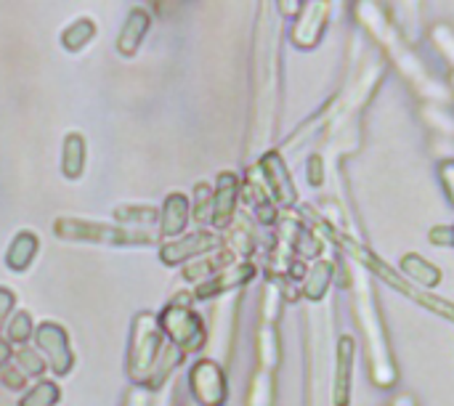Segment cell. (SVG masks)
Segmentation results:
<instances>
[{
	"label": "cell",
	"mask_w": 454,
	"mask_h": 406,
	"mask_svg": "<svg viewBox=\"0 0 454 406\" xmlns=\"http://www.w3.org/2000/svg\"><path fill=\"white\" fill-rule=\"evenodd\" d=\"M242 194V183L237 173H218L215 189H213V226L215 229H229L234 215H237V202Z\"/></svg>",
	"instance_id": "cell-8"
},
{
	"label": "cell",
	"mask_w": 454,
	"mask_h": 406,
	"mask_svg": "<svg viewBox=\"0 0 454 406\" xmlns=\"http://www.w3.org/2000/svg\"><path fill=\"white\" fill-rule=\"evenodd\" d=\"M88 162V141L82 133L72 130L61 141V176L67 181H80Z\"/></svg>",
	"instance_id": "cell-15"
},
{
	"label": "cell",
	"mask_w": 454,
	"mask_h": 406,
	"mask_svg": "<svg viewBox=\"0 0 454 406\" xmlns=\"http://www.w3.org/2000/svg\"><path fill=\"white\" fill-rule=\"evenodd\" d=\"M351 372H354V340L348 335L338 343V370H335V388H333V404H351Z\"/></svg>",
	"instance_id": "cell-16"
},
{
	"label": "cell",
	"mask_w": 454,
	"mask_h": 406,
	"mask_svg": "<svg viewBox=\"0 0 454 406\" xmlns=\"http://www.w3.org/2000/svg\"><path fill=\"white\" fill-rule=\"evenodd\" d=\"M184 351H178L176 346H170V343H165V348H162V354H160V359H157V364H154V370H152V375H149V380H146V391L149 394H154V391H160L165 383H168V378L181 367V362H184Z\"/></svg>",
	"instance_id": "cell-20"
},
{
	"label": "cell",
	"mask_w": 454,
	"mask_h": 406,
	"mask_svg": "<svg viewBox=\"0 0 454 406\" xmlns=\"http://www.w3.org/2000/svg\"><path fill=\"white\" fill-rule=\"evenodd\" d=\"M16 311V293L5 285H0V332L5 330L8 319L13 316Z\"/></svg>",
	"instance_id": "cell-28"
},
{
	"label": "cell",
	"mask_w": 454,
	"mask_h": 406,
	"mask_svg": "<svg viewBox=\"0 0 454 406\" xmlns=\"http://www.w3.org/2000/svg\"><path fill=\"white\" fill-rule=\"evenodd\" d=\"M327 13H330V5H325V3H309V5H303L301 8V16L293 24L290 40L298 48H314L322 40L325 29H327Z\"/></svg>",
	"instance_id": "cell-10"
},
{
	"label": "cell",
	"mask_w": 454,
	"mask_h": 406,
	"mask_svg": "<svg viewBox=\"0 0 454 406\" xmlns=\"http://www.w3.org/2000/svg\"><path fill=\"white\" fill-rule=\"evenodd\" d=\"M13 364L29 378V380H43V375L48 372V364L45 359L40 356L37 348H29V346H21L13 351Z\"/></svg>",
	"instance_id": "cell-24"
},
{
	"label": "cell",
	"mask_w": 454,
	"mask_h": 406,
	"mask_svg": "<svg viewBox=\"0 0 454 406\" xmlns=\"http://www.w3.org/2000/svg\"><path fill=\"white\" fill-rule=\"evenodd\" d=\"M53 237L61 242H80V245H98V247H117V250H136V247H154L157 234L125 229L117 223L90 221L61 215L53 221Z\"/></svg>",
	"instance_id": "cell-1"
},
{
	"label": "cell",
	"mask_w": 454,
	"mask_h": 406,
	"mask_svg": "<svg viewBox=\"0 0 454 406\" xmlns=\"http://www.w3.org/2000/svg\"><path fill=\"white\" fill-rule=\"evenodd\" d=\"M27 380H29V378L13 364V359H11V364L0 372V383H3L8 391H16V394H19V391H27Z\"/></svg>",
	"instance_id": "cell-27"
},
{
	"label": "cell",
	"mask_w": 454,
	"mask_h": 406,
	"mask_svg": "<svg viewBox=\"0 0 454 406\" xmlns=\"http://www.w3.org/2000/svg\"><path fill=\"white\" fill-rule=\"evenodd\" d=\"M402 271L407 274V279H410L415 287H420V290H426V293L442 282V271H439L434 263H428L426 258L415 255V253L402 258Z\"/></svg>",
	"instance_id": "cell-19"
},
{
	"label": "cell",
	"mask_w": 454,
	"mask_h": 406,
	"mask_svg": "<svg viewBox=\"0 0 454 406\" xmlns=\"http://www.w3.org/2000/svg\"><path fill=\"white\" fill-rule=\"evenodd\" d=\"M340 245L356 258V261H362L375 277H380L386 285H391L396 293H402V295H407L410 301H415V303H420L423 308H428V311H434V314H439V316H444V319H450L454 322V303H450L447 298H436V295H431V293H426V290H420V287H415L407 277H402L399 271H394L391 266H386L375 253H370L367 247H362V245H356V242H346V239H340Z\"/></svg>",
	"instance_id": "cell-4"
},
{
	"label": "cell",
	"mask_w": 454,
	"mask_h": 406,
	"mask_svg": "<svg viewBox=\"0 0 454 406\" xmlns=\"http://www.w3.org/2000/svg\"><path fill=\"white\" fill-rule=\"evenodd\" d=\"M35 319H32V314L29 311H24V308H19V311H13V316L8 319V324H5V340L13 346V348H21V346H27L32 338H35Z\"/></svg>",
	"instance_id": "cell-23"
},
{
	"label": "cell",
	"mask_w": 454,
	"mask_h": 406,
	"mask_svg": "<svg viewBox=\"0 0 454 406\" xmlns=\"http://www.w3.org/2000/svg\"><path fill=\"white\" fill-rule=\"evenodd\" d=\"M93 37H96V21H93L90 16H80V19L69 21V24L61 29L59 43H61L64 51L80 53V51H85V48L93 43Z\"/></svg>",
	"instance_id": "cell-18"
},
{
	"label": "cell",
	"mask_w": 454,
	"mask_h": 406,
	"mask_svg": "<svg viewBox=\"0 0 454 406\" xmlns=\"http://www.w3.org/2000/svg\"><path fill=\"white\" fill-rule=\"evenodd\" d=\"M330 277H333V269H330L327 263H317V266L309 271L306 285H303L306 298H309V301H322V295H325L327 287H330Z\"/></svg>",
	"instance_id": "cell-26"
},
{
	"label": "cell",
	"mask_w": 454,
	"mask_h": 406,
	"mask_svg": "<svg viewBox=\"0 0 454 406\" xmlns=\"http://www.w3.org/2000/svg\"><path fill=\"white\" fill-rule=\"evenodd\" d=\"M439 181H442V186H444V191H447L450 202L454 205V160H444V162H439Z\"/></svg>",
	"instance_id": "cell-29"
},
{
	"label": "cell",
	"mask_w": 454,
	"mask_h": 406,
	"mask_svg": "<svg viewBox=\"0 0 454 406\" xmlns=\"http://www.w3.org/2000/svg\"><path fill=\"white\" fill-rule=\"evenodd\" d=\"M11 359H13V346L5 338H0V372L11 364Z\"/></svg>",
	"instance_id": "cell-32"
},
{
	"label": "cell",
	"mask_w": 454,
	"mask_h": 406,
	"mask_svg": "<svg viewBox=\"0 0 454 406\" xmlns=\"http://www.w3.org/2000/svg\"><path fill=\"white\" fill-rule=\"evenodd\" d=\"M165 335L160 327V319L152 311H138L130 322V335H128V351H125V375L133 388H144L162 348H165Z\"/></svg>",
	"instance_id": "cell-2"
},
{
	"label": "cell",
	"mask_w": 454,
	"mask_h": 406,
	"mask_svg": "<svg viewBox=\"0 0 454 406\" xmlns=\"http://www.w3.org/2000/svg\"><path fill=\"white\" fill-rule=\"evenodd\" d=\"M431 242L439 247H454V226H436L431 229Z\"/></svg>",
	"instance_id": "cell-30"
},
{
	"label": "cell",
	"mask_w": 454,
	"mask_h": 406,
	"mask_svg": "<svg viewBox=\"0 0 454 406\" xmlns=\"http://www.w3.org/2000/svg\"><path fill=\"white\" fill-rule=\"evenodd\" d=\"M37 253H40V237L32 229H21L13 234V239L5 247V269L13 274H24L35 263Z\"/></svg>",
	"instance_id": "cell-14"
},
{
	"label": "cell",
	"mask_w": 454,
	"mask_h": 406,
	"mask_svg": "<svg viewBox=\"0 0 454 406\" xmlns=\"http://www.w3.org/2000/svg\"><path fill=\"white\" fill-rule=\"evenodd\" d=\"M189 218H192V202L186 194L181 191H170L160 207V237L165 242L170 239H178L184 237L186 226H189Z\"/></svg>",
	"instance_id": "cell-13"
},
{
	"label": "cell",
	"mask_w": 454,
	"mask_h": 406,
	"mask_svg": "<svg viewBox=\"0 0 454 406\" xmlns=\"http://www.w3.org/2000/svg\"><path fill=\"white\" fill-rule=\"evenodd\" d=\"M61 402V386L56 380H35L21 396L16 406H56Z\"/></svg>",
	"instance_id": "cell-22"
},
{
	"label": "cell",
	"mask_w": 454,
	"mask_h": 406,
	"mask_svg": "<svg viewBox=\"0 0 454 406\" xmlns=\"http://www.w3.org/2000/svg\"><path fill=\"white\" fill-rule=\"evenodd\" d=\"M218 247H221V234L207 231V229H197V231H189L178 239L162 242L160 245V261H162V266L176 269V266H186L197 258H205V255L215 253Z\"/></svg>",
	"instance_id": "cell-6"
},
{
	"label": "cell",
	"mask_w": 454,
	"mask_h": 406,
	"mask_svg": "<svg viewBox=\"0 0 454 406\" xmlns=\"http://www.w3.org/2000/svg\"><path fill=\"white\" fill-rule=\"evenodd\" d=\"M152 404V394L146 388H130V394L125 396L122 406H149Z\"/></svg>",
	"instance_id": "cell-31"
},
{
	"label": "cell",
	"mask_w": 454,
	"mask_h": 406,
	"mask_svg": "<svg viewBox=\"0 0 454 406\" xmlns=\"http://www.w3.org/2000/svg\"><path fill=\"white\" fill-rule=\"evenodd\" d=\"M192 218L197 223H213V189L210 183L200 181L194 186V199H192Z\"/></svg>",
	"instance_id": "cell-25"
},
{
	"label": "cell",
	"mask_w": 454,
	"mask_h": 406,
	"mask_svg": "<svg viewBox=\"0 0 454 406\" xmlns=\"http://www.w3.org/2000/svg\"><path fill=\"white\" fill-rule=\"evenodd\" d=\"M35 348L40 351V356L45 359L48 370L56 378H67L74 370V351L69 346V332L56 324V322H40L35 327V338H32Z\"/></svg>",
	"instance_id": "cell-5"
},
{
	"label": "cell",
	"mask_w": 454,
	"mask_h": 406,
	"mask_svg": "<svg viewBox=\"0 0 454 406\" xmlns=\"http://www.w3.org/2000/svg\"><path fill=\"white\" fill-rule=\"evenodd\" d=\"M192 301H194V295H176V298L157 314L165 340H168L170 346H176L178 351H184L186 356L202 351L205 343H207L205 319L192 308Z\"/></svg>",
	"instance_id": "cell-3"
},
{
	"label": "cell",
	"mask_w": 454,
	"mask_h": 406,
	"mask_svg": "<svg viewBox=\"0 0 454 406\" xmlns=\"http://www.w3.org/2000/svg\"><path fill=\"white\" fill-rule=\"evenodd\" d=\"M229 263H231L229 253H213V255H205V258H197V261L186 263L184 271H181V277H184L186 282L202 285V282L213 279V277H215L221 269H226Z\"/></svg>",
	"instance_id": "cell-21"
},
{
	"label": "cell",
	"mask_w": 454,
	"mask_h": 406,
	"mask_svg": "<svg viewBox=\"0 0 454 406\" xmlns=\"http://www.w3.org/2000/svg\"><path fill=\"white\" fill-rule=\"evenodd\" d=\"M149 29H152V13H149L144 5H133V8L125 13V21H122V27H120L117 43H114L117 53L125 56V59H133V56L141 51V45H144Z\"/></svg>",
	"instance_id": "cell-9"
},
{
	"label": "cell",
	"mask_w": 454,
	"mask_h": 406,
	"mask_svg": "<svg viewBox=\"0 0 454 406\" xmlns=\"http://www.w3.org/2000/svg\"><path fill=\"white\" fill-rule=\"evenodd\" d=\"M189 391L200 406H223L229 399L226 372L213 359H200L189 370Z\"/></svg>",
	"instance_id": "cell-7"
},
{
	"label": "cell",
	"mask_w": 454,
	"mask_h": 406,
	"mask_svg": "<svg viewBox=\"0 0 454 406\" xmlns=\"http://www.w3.org/2000/svg\"><path fill=\"white\" fill-rule=\"evenodd\" d=\"M261 173H263L266 189L271 191V197H274L279 205H285V207L295 205V197H298V194H295V183H293V178H290V173H287V168H285L279 152L263 154V160H261Z\"/></svg>",
	"instance_id": "cell-12"
},
{
	"label": "cell",
	"mask_w": 454,
	"mask_h": 406,
	"mask_svg": "<svg viewBox=\"0 0 454 406\" xmlns=\"http://www.w3.org/2000/svg\"><path fill=\"white\" fill-rule=\"evenodd\" d=\"M112 218L117 226L125 229H138V231H149L154 223H160V210L152 205H114L112 207Z\"/></svg>",
	"instance_id": "cell-17"
},
{
	"label": "cell",
	"mask_w": 454,
	"mask_h": 406,
	"mask_svg": "<svg viewBox=\"0 0 454 406\" xmlns=\"http://www.w3.org/2000/svg\"><path fill=\"white\" fill-rule=\"evenodd\" d=\"M255 277V266L253 263H229L226 269H221L213 279L202 282L194 287V301H210L218 298L229 290L242 287L245 282H250Z\"/></svg>",
	"instance_id": "cell-11"
}]
</instances>
